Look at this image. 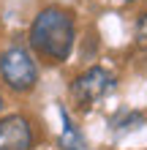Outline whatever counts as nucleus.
Instances as JSON below:
<instances>
[{
  "label": "nucleus",
  "instance_id": "obj_1",
  "mask_svg": "<svg viewBox=\"0 0 147 150\" xmlns=\"http://www.w3.org/2000/svg\"><path fill=\"white\" fill-rule=\"evenodd\" d=\"M30 47L46 63H65L76 41L74 14L63 6H46L36 14L30 25Z\"/></svg>",
  "mask_w": 147,
  "mask_h": 150
},
{
  "label": "nucleus",
  "instance_id": "obj_2",
  "mask_svg": "<svg viewBox=\"0 0 147 150\" xmlns=\"http://www.w3.org/2000/svg\"><path fill=\"white\" fill-rule=\"evenodd\" d=\"M0 76L14 93H30L38 85V66L27 47H8L0 52Z\"/></svg>",
  "mask_w": 147,
  "mask_h": 150
},
{
  "label": "nucleus",
  "instance_id": "obj_3",
  "mask_svg": "<svg viewBox=\"0 0 147 150\" xmlns=\"http://www.w3.org/2000/svg\"><path fill=\"white\" fill-rule=\"evenodd\" d=\"M115 85H117V76L112 74L109 68L90 66L71 82V96H74V101L79 104L82 109H90V107H96L103 96H109L115 90Z\"/></svg>",
  "mask_w": 147,
  "mask_h": 150
},
{
  "label": "nucleus",
  "instance_id": "obj_4",
  "mask_svg": "<svg viewBox=\"0 0 147 150\" xmlns=\"http://www.w3.org/2000/svg\"><path fill=\"white\" fill-rule=\"evenodd\" d=\"M0 150H33V126L25 115L0 117Z\"/></svg>",
  "mask_w": 147,
  "mask_h": 150
},
{
  "label": "nucleus",
  "instance_id": "obj_5",
  "mask_svg": "<svg viewBox=\"0 0 147 150\" xmlns=\"http://www.w3.org/2000/svg\"><path fill=\"white\" fill-rule=\"evenodd\" d=\"M57 112H60V123H63L60 137H57V147H60V150H84V147H87V142H84V134L76 128V123L71 120L68 109L60 107Z\"/></svg>",
  "mask_w": 147,
  "mask_h": 150
},
{
  "label": "nucleus",
  "instance_id": "obj_6",
  "mask_svg": "<svg viewBox=\"0 0 147 150\" xmlns=\"http://www.w3.org/2000/svg\"><path fill=\"white\" fill-rule=\"evenodd\" d=\"M139 126H144V115H142V112H125V115H120L117 120H112V128H115L117 134L136 131Z\"/></svg>",
  "mask_w": 147,
  "mask_h": 150
},
{
  "label": "nucleus",
  "instance_id": "obj_7",
  "mask_svg": "<svg viewBox=\"0 0 147 150\" xmlns=\"http://www.w3.org/2000/svg\"><path fill=\"white\" fill-rule=\"evenodd\" d=\"M134 33H136V41H139L142 47H147V11L136 19V30Z\"/></svg>",
  "mask_w": 147,
  "mask_h": 150
},
{
  "label": "nucleus",
  "instance_id": "obj_8",
  "mask_svg": "<svg viewBox=\"0 0 147 150\" xmlns=\"http://www.w3.org/2000/svg\"><path fill=\"white\" fill-rule=\"evenodd\" d=\"M0 109H3V96H0Z\"/></svg>",
  "mask_w": 147,
  "mask_h": 150
},
{
  "label": "nucleus",
  "instance_id": "obj_9",
  "mask_svg": "<svg viewBox=\"0 0 147 150\" xmlns=\"http://www.w3.org/2000/svg\"><path fill=\"white\" fill-rule=\"evenodd\" d=\"M123 3H136V0H123Z\"/></svg>",
  "mask_w": 147,
  "mask_h": 150
}]
</instances>
